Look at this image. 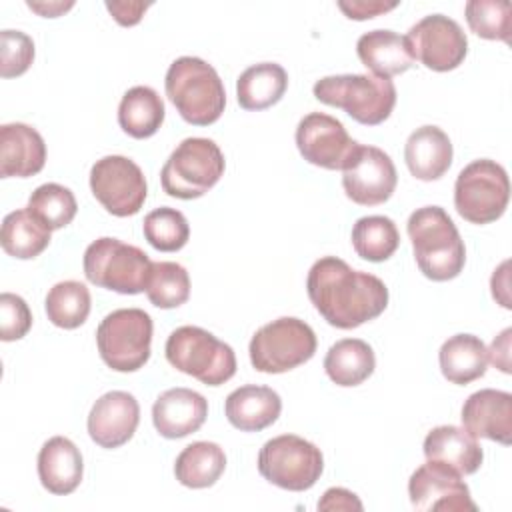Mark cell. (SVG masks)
<instances>
[{
	"label": "cell",
	"mask_w": 512,
	"mask_h": 512,
	"mask_svg": "<svg viewBox=\"0 0 512 512\" xmlns=\"http://www.w3.org/2000/svg\"><path fill=\"white\" fill-rule=\"evenodd\" d=\"M306 290L316 312L340 330L358 328L388 306V288L378 276L354 270L336 256H322L312 264Z\"/></svg>",
	"instance_id": "6da1fadb"
},
{
	"label": "cell",
	"mask_w": 512,
	"mask_h": 512,
	"mask_svg": "<svg viewBox=\"0 0 512 512\" xmlns=\"http://www.w3.org/2000/svg\"><path fill=\"white\" fill-rule=\"evenodd\" d=\"M406 232L416 264L426 278L446 282L462 272L466 262L464 240L444 208L422 206L414 210L406 222Z\"/></svg>",
	"instance_id": "7a4b0ae2"
},
{
	"label": "cell",
	"mask_w": 512,
	"mask_h": 512,
	"mask_svg": "<svg viewBox=\"0 0 512 512\" xmlns=\"http://www.w3.org/2000/svg\"><path fill=\"white\" fill-rule=\"evenodd\" d=\"M168 100L194 126L214 124L226 106L224 84L212 64L196 56L176 58L164 78Z\"/></svg>",
	"instance_id": "3957f363"
},
{
	"label": "cell",
	"mask_w": 512,
	"mask_h": 512,
	"mask_svg": "<svg viewBox=\"0 0 512 512\" xmlns=\"http://www.w3.org/2000/svg\"><path fill=\"white\" fill-rule=\"evenodd\" d=\"M312 92L318 102L342 108L364 126L382 124L396 106L394 82L374 74L324 76L314 84Z\"/></svg>",
	"instance_id": "277c9868"
},
{
	"label": "cell",
	"mask_w": 512,
	"mask_h": 512,
	"mask_svg": "<svg viewBox=\"0 0 512 512\" xmlns=\"http://www.w3.org/2000/svg\"><path fill=\"white\" fill-rule=\"evenodd\" d=\"M164 352L166 360L176 370L206 386H220L236 374V354L232 346L200 326L176 328L168 336Z\"/></svg>",
	"instance_id": "5b68a950"
},
{
	"label": "cell",
	"mask_w": 512,
	"mask_h": 512,
	"mask_svg": "<svg viewBox=\"0 0 512 512\" xmlns=\"http://www.w3.org/2000/svg\"><path fill=\"white\" fill-rule=\"evenodd\" d=\"M226 162L210 138L182 140L162 166L160 182L168 196L194 200L204 196L224 174Z\"/></svg>",
	"instance_id": "8992f818"
},
{
	"label": "cell",
	"mask_w": 512,
	"mask_h": 512,
	"mask_svg": "<svg viewBox=\"0 0 512 512\" xmlns=\"http://www.w3.org/2000/svg\"><path fill=\"white\" fill-rule=\"evenodd\" d=\"M150 270L152 260L148 254L118 238H98L84 252V274L88 282L118 294L144 292Z\"/></svg>",
	"instance_id": "52a82bcc"
},
{
	"label": "cell",
	"mask_w": 512,
	"mask_h": 512,
	"mask_svg": "<svg viewBox=\"0 0 512 512\" xmlns=\"http://www.w3.org/2000/svg\"><path fill=\"white\" fill-rule=\"evenodd\" d=\"M316 346V334L304 320L282 316L254 332L248 352L254 370L282 374L308 362Z\"/></svg>",
	"instance_id": "ba28073f"
},
{
	"label": "cell",
	"mask_w": 512,
	"mask_h": 512,
	"mask_svg": "<svg viewBox=\"0 0 512 512\" xmlns=\"http://www.w3.org/2000/svg\"><path fill=\"white\" fill-rule=\"evenodd\" d=\"M96 346L104 364L116 372H136L150 358L152 318L140 308H120L96 328Z\"/></svg>",
	"instance_id": "9c48e42d"
},
{
	"label": "cell",
	"mask_w": 512,
	"mask_h": 512,
	"mask_svg": "<svg viewBox=\"0 0 512 512\" xmlns=\"http://www.w3.org/2000/svg\"><path fill=\"white\" fill-rule=\"evenodd\" d=\"M510 200V180L506 170L488 158L464 166L454 184L456 212L470 224H490L498 220Z\"/></svg>",
	"instance_id": "30bf717a"
},
{
	"label": "cell",
	"mask_w": 512,
	"mask_h": 512,
	"mask_svg": "<svg viewBox=\"0 0 512 512\" xmlns=\"http://www.w3.org/2000/svg\"><path fill=\"white\" fill-rule=\"evenodd\" d=\"M324 470L320 448L296 434H280L268 440L258 454V472L270 484L304 492L312 488Z\"/></svg>",
	"instance_id": "8fae6325"
},
{
	"label": "cell",
	"mask_w": 512,
	"mask_h": 512,
	"mask_svg": "<svg viewBox=\"0 0 512 512\" xmlns=\"http://www.w3.org/2000/svg\"><path fill=\"white\" fill-rule=\"evenodd\" d=\"M90 190L112 216L126 218L140 212L148 186L140 166L120 154H110L90 168Z\"/></svg>",
	"instance_id": "7c38bea8"
},
{
	"label": "cell",
	"mask_w": 512,
	"mask_h": 512,
	"mask_svg": "<svg viewBox=\"0 0 512 512\" xmlns=\"http://www.w3.org/2000/svg\"><path fill=\"white\" fill-rule=\"evenodd\" d=\"M404 38L412 58L434 72L458 68L468 54V38L462 26L444 14L424 16Z\"/></svg>",
	"instance_id": "4fadbf2b"
},
{
	"label": "cell",
	"mask_w": 512,
	"mask_h": 512,
	"mask_svg": "<svg viewBox=\"0 0 512 512\" xmlns=\"http://www.w3.org/2000/svg\"><path fill=\"white\" fill-rule=\"evenodd\" d=\"M408 496L420 512H476L478 506L460 474L446 464L428 460L408 480Z\"/></svg>",
	"instance_id": "5bb4252c"
},
{
	"label": "cell",
	"mask_w": 512,
	"mask_h": 512,
	"mask_svg": "<svg viewBox=\"0 0 512 512\" xmlns=\"http://www.w3.org/2000/svg\"><path fill=\"white\" fill-rule=\"evenodd\" d=\"M396 184L398 174L392 158L376 146L358 144L342 170L344 192L360 206L384 204L394 194Z\"/></svg>",
	"instance_id": "9a60e30c"
},
{
	"label": "cell",
	"mask_w": 512,
	"mask_h": 512,
	"mask_svg": "<svg viewBox=\"0 0 512 512\" xmlns=\"http://www.w3.org/2000/svg\"><path fill=\"white\" fill-rule=\"evenodd\" d=\"M296 146L306 162L326 170H344L358 142L334 116L310 112L296 126Z\"/></svg>",
	"instance_id": "2e32d148"
},
{
	"label": "cell",
	"mask_w": 512,
	"mask_h": 512,
	"mask_svg": "<svg viewBox=\"0 0 512 512\" xmlns=\"http://www.w3.org/2000/svg\"><path fill=\"white\" fill-rule=\"evenodd\" d=\"M140 422L138 400L124 390L102 394L90 408L88 434L100 448H120L126 444Z\"/></svg>",
	"instance_id": "e0dca14e"
},
{
	"label": "cell",
	"mask_w": 512,
	"mask_h": 512,
	"mask_svg": "<svg viewBox=\"0 0 512 512\" xmlns=\"http://www.w3.org/2000/svg\"><path fill=\"white\" fill-rule=\"evenodd\" d=\"M464 430L474 438H486L508 446L512 442V394L484 388L470 394L460 412Z\"/></svg>",
	"instance_id": "ac0fdd59"
},
{
	"label": "cell",
	"mask_w": 512,
	"mask_h": 512,
	"mask_svg": "<svg viewBox=\"0 0 512 512\" xmlns=\"http://www.w3.org/2000/svg\"><path fill=\"white\" fill-rule=\"evenodd\" d=\"M208 416V400L190 388H170L152 406V422L160 436L176 440L196 432Z\"/></svg>",
	"instance_id": "d6986e66"
},
{
	"label": "cell",
	"mask_w": 512,
	"mask_h": 512,
	"mask_svg": "<svg viewBox=\"0 0 512 512\" xmlns=\"http://www.w3.org/2000/svg\"><path fill=\"white\" fill-rule=\"evenodd\" d=\"M46 164V144L40 132L28 124L0 126V176L30 178Z\"/></svg>",
	"instance_id": "ffe728a7"
},
{
	"label": "cell",
	"mask_w": 512,
	"mask_h": 512,
	"mask_svg": "<svg viewBox=\"0 0 512 512\" xmlns=\"http://www.w3.org/2000/svg\"><path fill=\"white\" fill-rule=\"evenodd\" d=\"M84 474V462L78 446L66 436H52L38 452L40 484L56 496L74 492Z\"/></svg>",
	"instance_id": "44dd1931"
},
{
	"label": "cell",
	"mask_w": 512,
	"mask_h": 512,
	"mask_svg": "<svg viewBox=\"0 0 512 512\" xmlns=\"http://www.w3.org/2000/svg\"><path fill=\"white\" fill-rule=\"evenodd\" d=\"M452 142L448 134L432 124L416 128L404 146V160L410 174L422 182L442 178L452 164Z\"/></svg>",
	"instance_id": "7402d4cb"
},
{
	"label": "cell",
	"mask_w": 512,
	"mask_h": 512,
	"mask_svg": "<svg viewBox=\"0 0 512 512\" xmlns=\"http://www.w3.org/2000/svg\"><path fill=\"white\" fill-rule=\"evenodd\" d=\"M224 412L234 428L242 432H260L278 420L282 400L270 386L244 384L226 396Z\"/></svg>",
	"instance_id": "603a6c76"
},
{
	"label": "cell",
	"mask_w": 512,
	"mask_h": 512,
	"mask_svg": "<svg viewBox=\"0 0 512 512\" xmlns=\"http://www.w3.org/2000/svg\"><path fill=\"white\" fill-rule=\"evenodd\" d=\"M422 448L426 460L446 464L460 476L474 474L484 460V452L478 440L464 428L452 424L432 428L426 434Z\"/></svg>",
	"instance_id": "cb8c5ba5"
},
{
	"label": "cell",
	"mask_w": 512,
	"mask_h": 512,
	"mask_svg": "<svg viewBox=\"0 0 512 512\" xmlns=\"http://www.w3.org/2000/svg\"><path fill=\"white\" fill-rule=\"evenodd\" d=\"M356 52L360 62L380 78L402 74L414 64L406 38L394 30H370L362 34L356 42Z\"/></svg>",
	"instance_id": "d4e9b609"
},
{
	"label": "cell",
	"mask_w": 512,
	"mask_h": 512,
	"mask_svg": "<svg viewBox=\"0 0 512 512\" xmlns=\"http://www.w3.org/2000/svg\"><path fill=\"white\" fill-rule=\"evenodd\" d=\"M438 362L448 382L466 386L486 374L488 348L474 334H454L440 346Z\"/></svg>",
	"instance_id": "484cf974"
},
{
	"label": "cell",
	"mask_w": 512,
	"mask_h": 512,
	"mask_svg": "<svg viewBox=\"0 0 512 512\" xmlns=\"http://www.w3.org/2000/svg\"><path fill=\"white\" fill-rule=\"evenodd\" d=\"M288 88V74L276 62L248 66L236 80V98L244 110H266L274 106Z\"/></svg>",
	"instance_id": "4316f807"
},
{
	"label": "cell",
	"mask_w": 512,
	"mask_h": 512,
	"mask_svg": "<svg viewBox=\"0 0 512 512\" xmlns=\"http://www.w3.org/2000/svg\"><path fill=\"white\" fill-rule=\"evenodd\" d=\"M374 368V350L360 338H342L334 342L324 358V370L338 386H358L372 376Z\"/></svg>",
	"instance_id": "83f0119b"
},
{
	"label": "cell",
	"mask_w": 512,
	"mask_h": 512,
	"mask_svg": "<svg viewBox=\"0 0 512 512\" xmlns=\"http://www.w3.org/2000/svg\"><path fill=\"white\" fill-rule=\"evenodd\" d=\"M164 114V102L154 88L134 86L126 90L120 100L118 124L128 136L144 140L160 130Z\"/></svg>",
	"instance_id": "f1b7e54d"
},
{
	"label": "cell",
	"mask_w": 512,
	"mask_h": 512,
	"mask_svg": "<svg viewBox=\"0 0 512 512\" xmlns=\"http://www.w3.org/2000/svg\"><path fill=\"white\" fill-rule=\"evenodd\" d=\"M226 468V454L216 442L198 440L188 444L174 462L176 480L186 488H208L216 484Z\"/></svg>",
	"instance_id": "f546056e"
},
{
	"label": "cell",
	"mask_w": 512,
	"mask_h": 512,
	"mask_svg": "<svg viewBox=\"0 0 512 512\" xmlns=\"http://www.w3.org/2000/svg\"><path fill=\"white\" fill-rule=\"evenodd\" d=\"M50 232L28 208H22L4 216L0 244L8 256L30 260L48 248Z\"/></svg>",
	"instance_id": "4dcf8cb0"
},
{
	"label": "cell",
	"mask_w": 512,
	"mask_h": 512,
	"mask_svg": "<svg viewBox=\"0 0 512 512\" xmlns=\"http://www.w3.org/2000/svg\"><path fill=\"white\" fill-rule=\"evenodd\" d=\"M352 246L368 262L388 260L400 246V232L388 216H362L352 226Z\"/></svg>",
	"instance_id": "1f68e13d"
},
{
	"label": "cell",
	"mask_w": 512,
	"mask_h": 512,
	"mask_svg": "<svg viewBox=\"0 0 512 512\" xmlns=\"http://www.w3.org/2000/svg\"><path fill=\"white\" fill-rule=\"evenodd\" d=\"M90 290L78 280H64L54 284L46 294V316L48 320L64 330L82 326L90 314Z\"/></svg>",
	"instance_id": "d6a6232c"
},
{
	"label": "cell",
	"mask_w": 512,
	"mask_h": 512,
	"mask_svg": "<svg viewBox=\"0 0 512 512\" xmlns=\"http://www.w3.org/2000/svg\"><path fill=\"white\" fill-rule=\"evenodd\" d=\"M144 292L156 308H178L190 296V276L186 268L178 262H152L150 278Z\"/></svg>",
	"instance_id": "836d02e7"
},
{
	"label": "cell",
	"mask_w": 512,
	"mask_h": 512,
	"mask_svg": "<svg viewBox=\"0 0 512 512\" xmlns=\"http://www.w3.org/2000/svg\"><path fill=\"white\" fill-rule=\"evenodd\" d=\"M46 228L50 230H60L64 226H68L78 210L76 198L72 194L70 188L56 184V182H48L38 186L30 198H28V206H26Z\"/></svg>",
	"instance_id": "e575fe53"
},
{
	"label": "cell",
	"mask_w": 512,
	"mask_h": 512,
	"mask_svg": "<svg viewBox=\"0 0 512 512\" xmlns=\"http://www.w3.org/2000/svg\"><path fill=\"white\" fill-rule=\"evenodd\" d=\"M142 230L146 242L160 252H176L184 248L190 238L186 216L180 210L168 206H160L148 212L144 216Z\"/></svg>",
	"instance_id": "d590c367"
},
{
	"label": "cell",
	"mask_w": 512,
	"mask_h": 512,
	"mask_svg": "<svg viewBox=\"0 0 512 512\" xmlns=\"http://www.w3.org/2000/svg\"><path fill=\"white\" fill-rule=\"evenodd\" d=\"M470 30L486 40L510 42L512 6L506 0H470L464 6Z\"/></svg>",
	"instance_id": "8d00e7d4"
},
{
	"label": "cell",
	"mask_w": 512,
	"mask_h": 512,
	"mask_svg": "<svg viewBox=\"0 0 512 512\" xmlns=\"http://www.w3.org/2000/svg\"><path fill=\"white\" fill-rule=\"evenodd\" d=\"M34 62V42L20 30L0 32V74L2 78L22 76Z\"/></svg>",
	"instance_id": "74e56055"
},
{
	"label": "cell",
	"mask_w": 512,
	"mask_h": 512,
	"mask_svg": "<svg viewBox=\"0 0 512 512\" xmlns=\"http://www.w3.org/2000/svg\"><path fill=\"white\" fill-rule=\"evenodd\" d=\"M32 326V312L26 300L12 292L0 294V338L4 342L20 340Z\"/></svg>",
	"instance_id": "f35d334b"
},
{
	"label": "cell",
	"mask_w": 512,
	"mask_h": 512,
	"mask_svg": "<svg viewBox=\"0 0 512 512\" xmlns=\"http://www.w3.org/2000/svg\"><path fill=\"white\" fill-rule=\"evenodd\" d=\"M398 2H382V0H340L338 8L350 18V20H368L378 14H386L394 10Z\"/></svg>",
	"instance_id": "ab89813d"
},
{
	"label": "cell",
	"mask_w": 512,
	"mask_h": 512,
	"mask_svg": "<svg viewBox=\"0 0 512 512\" xmlns=\"http://www.w3.org/2000/svg\"><path fill=\"white\" fill-rule=\"evenodd\" d=\"M358 496L346 488H328L318 500V510H362Z\"/></svg>",
	"instance_id": "60d3db41"
},
{
	"label": "cell",
	"mask_w": 512,
	"mask_h": 512,
	"mask_svg": "<svg viewBox=\"0 0 512 512\" xmlns=\"http://www.w3.org/2000/svg\"><path fill=\"white\" fill-rule=\"evenodd\" d=\"M148 8L150 2H106V10L120 26H136Z\"/></svg>",
	"instance_id": "b9f144b4"
},
{
	"label": "cell",
	"mask_w": 512,
	"mask_h": 512,
	"mask_svg": "<svg viewBox=\"0 0 512 512\" xmlns=\"http://www.w3.org/2000/svg\"><path fill=\"white\" fill-rule=\"evenodd\" d=\"M510 328H504L488 348V360L500 368L504 374H510Z\"/></svg>",
	"instance_id": "7bdbcfd3"
},
{
	"label": "cell",
	"mask_w": 512,
	"mask_h": 512,
	"mask_svg": "<svg viewBox=\"0 0 512 512\" xmlns=\"http://www.w3.org/2000/svg\"><path fill=\"white\" fill-rule=\"evenodd\" d=\"M26 4L30 10L38 12L44 18H56L74 6V2H26Z\"/></svg>",
	"instance_id": "ee69618b"
}]
</instances>
